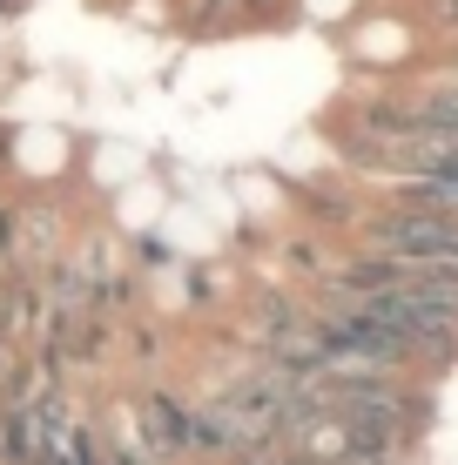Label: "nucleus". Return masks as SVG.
I'll return each mask as SVG.
<instances>
[{
    "label": "nucleus",
    "instance_id": "20e7f679",
    "mask_svg": "<svg viewBox=\"0 0 458 465\" xmlns=\"http://www.w3.org/2000/svg\"><path fill=\"white\" fill-rule=\"evenodd\" d=\"M229 465H277V445H270V452H243V459H229Z\"/></svg>",
    "mask_w": 458,
    "mask_h": 465
},
{
    "label": "nucleus",
    "instance_id": "f03ea898",
    "mask_svg": "<svg viewBox=\"0 0 458 465\" xmlns=\"http://www.w3.org/2000/svg\"><path fill=\"white\" fill-rule=\"evenodd\" d=\"M189 439H196V425H189V405L169 391H149L135 405V445L149 465H169V459H189Z\"/></svg>",
    "mask_w": 458,
    "mask_h": 465
},
{
    "label": "nucleus",
    "instance_id": "39448f33",
    "mask_svg": "<svg viewBox=\"0 0 458 465\" xmlns=\"http://www.w3.org/2000/svg\"><path fill=\"white\" fill-rule=\"evenodd\" d=\"M196 14H202V21H210V14H223V0H196Z\"/></svg>",
    "mask_w": 458,
    "mask_h": 465
},
{
    "label": "nucleus",
    "instance_id": "f257e3e1",
    "mask_svg": "<svg viewBox=\"0 0 458 465\" xmlns=\"http://www.w3.org/2000/svg\"><path fill=\"white\" fill-rule=\"evenodd\" d=\"M365 236H371V256H391V263H458V216L377 210Z\"/></svg>",
    "mask_w": 458,
    "mask_h": 465
},
{
    "label": "nucleus",
    "instance_id": "423d86ee",
    "mask_svg": "<svg viewBox=\"0 0 458 465\" xmlns=\"http://www.w3.org/2000/svg\"><path fill=\"white\" fill-rule=\"evenodd\" d=\"M452 68H458V47H452Z\"/></svg>",
    "mask_w": 458,
    "mask_h": 465
},
{
    "label": "nucleus",
    "instance_id": "7ed1b4c3",
    "mask_svg": "<svg viewBox=\"0 0 458 465\" xmlns=\"http://www.w3.org/2000/svg\"><path fill=\"white\" fill-rule=\"evenodd\" d=\"M391 210L458 216V169H438V175H404V183L391 189Z\"/></svg>",
    "mask_w": 458,
    "mask_h": 465
}]
</instances>
